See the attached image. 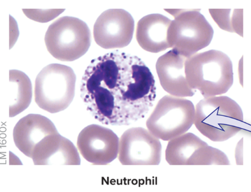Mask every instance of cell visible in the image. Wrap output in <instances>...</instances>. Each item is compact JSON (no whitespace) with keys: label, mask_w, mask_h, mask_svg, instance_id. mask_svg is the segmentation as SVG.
<instances>
[{"label":"cell","mask_w":251,"mask_h":192,"mask_svg":"<svg viewBox=\"0 0 251 192\" xmlns=\"http://www.w3.org/2000/svg\"><path fill=\"white\" fill-rule=\"evenodd\" d=\"M80 92L92 116L111 125H128L145 118L156 97L150 69L137 56L120 50L91 61Z\"/></svg>","instance_id":"cell-1"},{"label":"cell","mask_w":251,"mask_h":192,"mask_svg":"<svg viewBox=\"0 0 251 192\" xmlns=\"http://www.w3.org/2000/svg\"><path fill=\"white\" fill-rule=\"evenodd\" d=\"M185 73L189 87L204 98L224 95L234 83L231 60L220 50H209L187 58Z\"/></svg>","instance_id":"cell-2"},{"label":"cell","mask_w":251,"mask_h":192,"mask_svg":"<svg viewBox=\"0 0 251 192\" xmlns=\"http://www.w3.org/2000/svg\"><path fill=\"white\" fill-rule=\"evenodd\" d=\"M240 105L226 96L203 98L195 107L194 124L213 142H223L234 137L244 127Z\"/></svg>","instance_id":"cell-3"},{"label":"cell","mask_w":251,"mask_h":192,"mask_svg":"<svg viewBox=\"0 0 251 192\" xmlns=\"http://www.w3.org/2000/svg\"><path fill=\"white\" fill-rule=\"evenodd\" d=\"M175 17L172 21L167 41L170 48L188 58L211 44L214 31L201 12V9H165Z\"/></svg>","instance_id":"cell-4"},{"label":"cell","mask_w":251,"mask_h":192,"mask_svg":"<svg viewBox=\"0 0 251 192\" xmlns=\"http://www.w3.org/2000/svg\"><path fill=\"white\" fill-rule=\"evenodd\" d=\"M76 77L67 65L51 64L41 70L35 82V101L50 114L66 110L73 101Z\"/></svg>","instance_id":"cell-5"},{"label":"cell","mask_w":251,"mask_h":192,"mask_svg":"<svg viewBox=\"0 0 251 192\" xmlns=\"http://www.w3.org/2000/svg\"><path fill=\"white\" fill-rule=\"evenodd\" d=\"M45 42L49 52L62 62H73L84 55L91 44V31L77 18L64 16L51 24Z\"/></svg>","instance_id":"cell-6"},{"label":"cell","mask_w":251,"mask_h":192,"mask_svg":"<svg viewBox=\"0 0 251 192\" xmlns=\"http://www.w3.org/2000/svg\"><path fill=\"white\" fill-rule=\"evenodd\" d=\"M195 107L184 97L166 95L158 101L146 125L156 138L170 141L188 132L194 123Z\"/></svg>","instance_id":"cell-7"},{"label":"cell","mask_w":251,"mask_h":192,"mask_svg":"<svg viewBox=\"0 0 251 192\" xmlns=\"http://www.w3.org/2000/svg\"><path fill=\"white\" fill-rule=\"evenodd\" d=\"M171 166H230L226 154L196 135L186 133L170 140L165 151Z\"/></svg>","instance_id":"cell-8"},{"label":"cell","mask_w":251,"mask_h":192,"mask_svg":"<svg viewBox=\"0 0 251 192\" xmlns=\"http://www.w3.org/2000/svg\"><path fill=\"white\" fill-rule=\"evenodd\" d=\"M161 153L159 139L148 129L129 128L119 139L118 158L123 166H158Z\"/></svg>","instance_id":"cell-9"},{"label":"cell","mask_w":251,"mask_h":192,"mask_svg":"<svg viewBox=\"0 0 251 192\" xmlns=\"http://www.w3.org/2000/svg\"><path fill=\"white\" fill-rule=\"evenodd\" d=\"M134 21L123 9H109L97 18L94 27L96 44L106 49L122 48L133 39Z\"/></svg>","instance_id":"cell-10"},{"label":"cell","mask_w":251,"mask_h":192,"mask_svg":"<svg viewBox=\"0 0 251 192\" xmlns=\"http://www.w3.org/2000/svg\"><path fill=\"white\" fill-rule=\"evenodd\" d=\"M119 138L112 130L97 124L83 128L77 140L78 151L87 162L105 166L118 156Z\"/></svg>","instance_id":"cell-11"},{"label":"cell","mask_w":251,"mask_h":192,"mask_svg":"<svg viewBox=\"0 0 251 192\" xmlns=\"http://www.w3.org/2000/svg\"><path fill=\"white\" fill-rule=\"evenodd\" d=\"M187 59L171 49L157 60L156 70L161 86L171 96L192 97L197 92L189 87L186 79Z\"/></svg>","instance_id":"cell-12"},{"label":"cell","mask_w":251,"mask_h":192,"mask_svg":"<svg viewBox=\"0 0 251 192\" xmlns=\"http://www.w3.org/2000/svg\"><path fill=\"white\" fill-rule=\"evenodd\" d=\"M31 159L35 166H80L76 147L59 133L50 135L36 145Z\"/></svg>","instance_id":"cell-13"},{"label":"cell","mask_w":251,"mask_h":192,"mask_svg":"<svg viewBox=\"0 0 251 192\" xmlns=\"http://www.w3.org/2000/svg\"><path fill=\"white\" fill-rule=\"evenodd\" d=\"M58 133L52 121L38 114L23 117L13 129V138L16 146L25 156L32 158L36 145L50 135Z\"/></svg>","instance_id":"cell-14"},{"label":"cell","mask_w":251,"mask_h":192,"mask_svg":"<svg viewBox=\"0 0 251 192\" xmlns=\"http://www.w3.org/2000/svg\"><path fill=\"white\" fill-rule=\"evenodd\" d=\"M172 21L160 14L143 17L137 23L136 40L141 48L149 52L157 53L170 48L167 32Z\"/></svg>","instance_id":"cell-15"},{"label":"cell","mask_w":251,"mask_h":192,"mask_svg":"<svg viewBox=\"0 0 251 192\" xmlns=\"http://www.w3.org/2000/svg\"><path fill=\"white\" fill-rule=\"evenodd\" d=\"M10 88L11 96L10 117H15L25 111L30 104L32 86L26 74L17 70H10Z\"/></svg>","instance_id":"cell-16"},{"label":"cell","mask_w":251,"mask_h":192,"mask_svg":"<svg viewBox=\"0 0 251 192\" xmlns=\"http://www.w3.org/2000/svg\"><path fill=\"white\" fill-rule=\"evenodd\" d=\"M208 11L221 29L243 37V9H209Z\"/></svg>","instance_id":"cell-17"},{"label":"cell","mask_w":251,"mask_h":192,"mask_svg":"<svg viewBox=\"0 0 251 192\" xmlns=\"http://www.w3.org/2000/svg\"><path fill=\"white\" fill-rule=\"evenodd\" d=\"M22 10L25 15L31 20L39 23H47L60 15L65 11V9H23Z\"/></svg>","instance_id":"cell-18"}]
</instances>
